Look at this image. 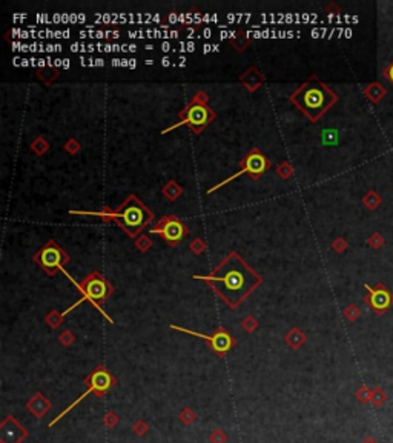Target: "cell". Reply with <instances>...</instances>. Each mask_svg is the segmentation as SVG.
Here are the masks:
<instances>
[{"label":"cell","instance_id":"6da1fadb","mask_svg":"<svg viewBox=\"0 0 393 443\" xmlns=\"http://www.w3.org/2000/svg\"><path fill=\"white\" fill-rule=\"evenodd\" d=\"M194 279L206 282L230 309H237L263 283V277L235 251H230L209 276H194Z\"/></svg>","mask_w":393,"mask_h":443},{"label":"cell","instance_id":"7a4b0ae2","mask_svg":"<svg viewBox=\"0 0 393 443\" xmlns=\"http://www.w3.org/2000/svg\"><path fill=\"white\" fill-rule=\"evenodd\" d=\"M289 99L310 122H318L338 102V95L317 76L301 83Z\"/></svg>","mask_w":393,"mask_h":443},{"label":"cell","instance_id":"3957f363","mask_svg":"<svg viewBox=\"0 0 393 443\" xmlns=\"http://www.w3.org/2000/svg\"><path fill=\"white\" fill-rule=\"evenodd\" d=\"M109 217L130 239H136L154 222V212L136 194H130L115 211L109 212Z\"/></svg>","mask_w":393,"mask_h":443},{"label":"cell","instance_id":"277c9868","mask_svg":"<svg viewBox=\"0 0 393 443\" xmlns=\"http://www.w3.org/2000/svg\"><path fill=\"white\" fill-rule=\"evenodd\" d=\"M178 124L171 125L169 128L163 130L162 134H166L181 125H186L192 130V133L200 134L203 130L215 120V111L207 103V95L204 91H198L194 99L178 113Z\"/></svg>","mask_w":393,"mask_h":443},{"label":"cell","instance_id":"5b68a950","mask_svg":"<svg viewBox=\"0 0 393 443\" xmlns=\"http://www.w3.org/2000/svg\"><path fill=\"white\" fill-rule=\"evenodd\" d=\"M77 288L82 294V299L78 302H75L71 308H68L63 312V315H66L69 311H72L74 308H77L83 302H89L97 309H101V305L114 294V286L98 271H94L89 276H86L80 283H77Z\"/></svg>","mask_w":393,"mask_h":443},{"label":"cell","instance_id":"8992f818","mask_svg":"<svg viewBox=\"0 0 393 443\" xmlns=\"http://www.w3.org/2000/svg\"><path fill=\"white\" fill-rule=\"evenodd\" d=\"M85 385H86V391L77 399V400H74L69 406H66L54 420H51L49 422V428H53L57 422H60L71 409H74L85 397H88L89 394H92V392H95V397L97 399H103L104 396H106V392L108 391H111L115 385H117V379L106 370V366L104 365H98V366H95L94 370H92V373L85 379V382H83Z\"/></svg>","mask_w":393,"mask_h":443},{"label":"cell","instance_id":"52a82bcc","mask_svg":"<svg viewBox=\"0 0 393 443\" xmlns=\"http://www.w3.org/2000/svg\"><path fill=\"white\" fill-rule=\"evenodd\" d=\"M269 168H271V160H269L263 153H261L258 148H253V150H250V151L247 153V156L240 162V171H238V173H235L233 176H230V177H227L226 180L220 182L218 185H215L214 188H211L207 192L212 194L214 191H217L218 188L227 185L229 182H232L233 179L240 177L241 174H247V176H250V179L258 180Z\"/></svg>","mask_w":393,"mask_h":443},{"label":"cell","instance_id":"ba28073f","mask_svg":"<svg viewBox=\"0 0 393 443\" xmlns=\"http://www.w3.org/2000/svg\"><path fill=\"white\" fill-rule=\"evenodd\" d=\"M34 262L48 276H56L57 271H63V266L69 262V256L56 240H49L34 254Z\"/></svg>","mask_w":393,"mask_h":443},{"label":"cell","instance_id":"9c48e42d","mask_svg":"<svg viewBox=\"0 0 393 443\" xmlns=\"http://www.w3.org/2000/svg\"><path fill=\"white\" fill-rule=\"evenodd\" d=\"M171 329H175V331H180V332H186V334L189 336H195V337H200L203 340H206L209 343V347L212 348V351L218 356V357H224L233 347H235V339L230 336V332L223 328V326H218L212 334H201V332H197V331H192V329H188V328H181V326H177V325H171Z\"/></svg>","mask_w":393,"mask_h":443},{"label":"cell","instance_id":"30bf717a","mask_svg":"<svg viewBox=\"0 0 393 443\" xmlns=\"http://www.w3.org/2000/svg\"><path fill=\"white\" fill-rule=\"evenodd\" d=\"M151 233L163 237L171 247H177L189 234V230L181 218H178L175 214H169L160 218V222H157Z\"/></svg>","mask_w":393,"mask_h":443},{"label":"cell","instance_id":"8fae6325","mask_svg":"<svg viewBox=\"0 0 393 443\" xmlns=\"http://www.w3.org/2000/svg\"><path fill=\"white\" fill-rule=\"evenodd\" d=\"M364 288L369 292L364 297V302L369 305V308L375 314L382 315L393 305V294L387 289V286L384 283H376L375 286H370L365 283Z\"/></svg>","mask_w":393,"mask_h":443},{"label":"cell","instance_id":"7c38bea8","mask_svg":"<svg viewBox=\"0 0 393 443\" xmlns=\"http://www.w3.org/2000/svg\"><path fill=\"white\" fill-rule=\"evenodd\" d=\"M28 435V429L13 415H7L0 423V443H22Z\"/></svg>","mask_w":393,"mask_h":443},{"label":"cell","instance_id":"4fadbf2b","mask_svg":"<svg viewBox=\"0 0 393 443\" xmlns=\"http://www.w3.org/2000/svg\"><path fill=\"white\" fill-rule=\"evenodd\" d=\"M25 406L36 419H43L48 414V411L51 409L53 403L40 391H37L36 394H33V397L27 402Z\"/></svg>","mask_w":393,"mask_h":443},{"label":"cell","instance_id":"5bb4252c","mask_svg":"<svg viewBox=\"0 0 393 443\" xmlns=\"http://www.w3.org/2000/svg\"><path fill=\"white\" fill-rule=\"evenodd\" d=\"M265 82V77L261 74L256 68H249L247 72H244L241 76V83L249 89V91H255L258 89Z\"/></svg>","mask_w":393,"mask_h":443},{"label":"cell","instance_id":"9a60e30c","mask_svg":"<svg viewBox=\"0 0 393 443\" xmlns=\"http://www.w3.org/2000/svg\"><path fill=\"white\" fill-rule=\"evenodd\" d=\"M307 337L300 328H292L287 334L284 336V342L292 348V350H300L306 343Z\"/></svg>","mask_w":393,"mask_h":443},{"label":"cell","instance_id":"2e32d148","mask_svg":"<svg viewBox=\"0 0 393 443\" xmlns=\"http://www.w3.org/2000/svg\"><path fill=\"white\" fill-rule=\"evenodd\" d=\"M364 94L370 99V102L379 103V102L384 99V95L387 94V91H385V88H384L381 83L375 82V83H370V85L364 89Z\"/></svg>","mask_w":393,"mask_h":443},{"label":"cell","instance_id":"e0dca14e","mask_svg":"<svg viewBox=\"0 0 393 443\" xmlns=\"http://www.w3.org/2000/svg\"><path fill=\"white\" fill-rule=\"evenodd\" d=\"M372 396H373V388H370V386H367V385L359 386V388L356 389V392H355L356 400L361 402V403H364V405H365V403H370Z\"/></svg>","mask_w":393,"mask_h":443},{"label":"cell","instance_id":"ac0fdd59","mask_svg":"<svg viewBox=\"0 0 393 443\" xmlns=\"http://www.w3.org/2000/svg\"><path fill=\"white\" fill-rule=\"evenodd\" d=\"M385 402H387V392H385L381 386H375L370 403H372L375 408H379V406H382Z\"/></svg>","mask_w":393,"mask_h":443},{"label":"cell","instance_id":"d6986e66","mask_svg":"<svg viewBox=\"0 0 393 443\" xmlns=\"http://www.w3.org/2000/svg\"><path fill=\"white\" fill-rule=\"evenodd\" d=\"M381 202H382V199H381L379 194L375 192V191H369V192L365 194V197L362 199V203H364L369 209H376V208L381 205Z\"/></svg>","mask_w":393,"mask_h":443},{"label":"cell","instance_id":"ffe728a7","mask_svg":"<svg viewBox=\"0 0 393 443\" xmlns=\"http://www.w3.org/2000/svg\"><path fill=\"white\" fill-rule=\"evenodd\" d=\"M178 419H180V422H181L183 425L189 426V425H192V423L197 420V414H195V411H194L192 408L186 406V408H183V409L180 411Z\"/></svg>","mask_w":393,"mask_h":443},{"label":"cell","instance_id":"44dd1931","mask_svg":"<svg viewBox=\"0 0 393 443\" xmlns=\"http://www.w3.org/2000/svg\"><path fill=\"white\" fill-rule=\"evenodd\" d=\"M63 314L57 312V311H51L48 315H46V323L53 328V329H57L62 323H63Z\"/></svg>","mask_w":393,"mask_h":443},{"label":"cell","instance_id":"7402d4cb","mask_svg":"<svg viewBox=\"0 0 393 443\" xmlns=\"http://www.w3.org/2000/svg\"><path fill=\"white\" fill-rule=\"evenodd\" d=\"M227 440H229L227 434L223 429H220V428L214 429L209 434V443H227Z\"/></svg>","mask_w":393,"mask_h":443},{"label":"cell","instance_id":"603a6c76","mask_svg":"<svg viewBox=\"0 0 393 443\" xmlns=\"http://www.w3.org/2000/svg\"><path fill=\"white\" fill-rule=\"evenodd\" d=\"M118 422H120V417H118L114 411L106 412L104 417H103V425H104L108 429H114V428L118 425Z\"/></svg>","mask_w":393,"mask_h":443},{"label":"cell","instance_id":"cb8c5ba5","mask_svg":"<svg viewBox=\"0 0 393 443\" xmlns=\"http://www.w3.org/2000/svg\"><path fill=\"white\" fill-rule=\"evenodd\" d=\"M133 431H134L136 435L143 437L145 434H148V431H149V425H148L143 419H139V420L133 425Z\"/></svg>","mask_w":393,"mask_h":443},{"label":"cell","instance_id":"d4e9b609","mask_svg":"<svg viewBox=\"0 0 393 443\" xmlns=\"http://www.w3.org/2000/svg\"><path fill=\"white\" fill-rule=\"evenodd\" d=\"M344 317L349 320V322H355V320H358V317L361 315V311H359V308L356 306V305H349L346 309H344Z\"/></svg>","mask_w":393,"mask_h":443},{"label":"cell","instance_id":"484cf974","mask_svg":"<svg viewBox=\"0 0 393 443\" xmlns=\"http://www.w3.org/2000/svg\"><path fill=\"white\" fill-rule=\"evenodd\" d=\"M241 328H243L246 332H253V331L258 328V320H256L253 315H247V317L241 322Z\"/></svg>","mask_w":393,"mask_h":443},{"label":"cell","instance_id":"4316f807","mask_svg":"<svg viewBox=\"0 0 393 443\" xmlns=\"http://www.w3.org/2000/svg\"><path fill=\"white\" fill-rule=\"evenodd\" d=\"M74 340H75V337H74V334L71 331H63L62 334L59 336V342L63 345V347H71L72 343H74Z\"/></svg>","mask_w":393,"mask_h":443},{"label":"cell","instance_id":"83f0119b","mask_svg":"<svg viewBox=\"0 0 393 443\" xmlns=\"http://www.w3.org/2000/svg\"><path fill=\"white\" fill-rule=\"evenodd\" d=\"M369 245H370L372 248H375V250H379V248L384 245V239H382V236H381L379 233L372 234L370 239H369Z\"/></svg>","mask_w":393,"mask_h":443},{"label":"cell","instance_id":"f1b7e54d","mask_svg":"<svg viewBox=\"0 0 393 443\" xmlns=\"http://www.w3.org/2000/svg\"><path fill=\"white\" fill-rule=\"evenodd\" d=\"M346 248H347V243H346L343 239H338V240L333 243V250H335V251H338V253H343Z\"/></svg>","mask_w":393,"mask_h":443},{"label":"cell","instance_id":"f546056e","mask_svg":"<svg viewBox=\"0 0 393 443\" xmlns=\"http://www.w3.org/2000/svg\"><path fill=\"white\" fill-rule=\"evenodd\" d=\"M384 77H385V79H388V80L393 83V63H391V65H388V66L385 68V71H384Z\"/></svg>","mask_w":393,"mask_h":443},{"label":"cell","instance_id":"4dcf8cb0","mask_svg":"<svg viewBox=\"0 0 393 443\" xmlns=\"http://www.w3.org/2000/svg\"><path fill=\"white\" fill-rule=\"evenodd\" d=\"M361 443H379L375 437H372V435H367L365 438H362V441Z\"/></svg>","mask_w":393,"mask_h":443}]
</instances>
